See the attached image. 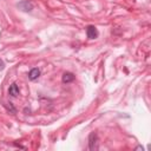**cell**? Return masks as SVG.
Wrapping results in <instances>:
<instances>
[{
    "label": "cell",
    "mask_w": 151,
    "mask_h": 151,
    "mask_svg": "<svg viewBox=\"0 0 151 151\" xmlns=\"http://www.w3.org/2000/svg\"><path fill=\"white\" fill-rule=\"evenodd\" d=\"M88 149L92 151L98 149V137L94 132L90 133V136H88Z\"/></svg>",
    "instance_id": "1"
},
{
    "label": "cell",
    "mask_w": 151,
    "mask_h": 151,
    "mask_svg": "<svg viewBox=\"0 0 151 151\" xmlns=\"http://www.w3.org/2000/svg\"><path fill=\"white\" fill-rule=\"evenodd\" d=\"M18 7L22 11H25V12H31L33 9V4L29 2L28 0H24V1H20L18 4Z\"/></svg>",
    "instance_id": "2"
},
{
    "label": "cell",
    "mask_w": 151,
    "mask_h": 151,
    "mask_svg": "<svg viewBox=\"0 0 151 151\" xmlns=\"http://www.w3.org/2000/svg\"><path fill=\"white\" fill-rule=\"evenodd\" d=\"M86 35H87L88 39H94V38H97V37H98V31H97V28H96L94 26H92V25L87 26V27H86Z\"/></svg>",
    "instance_id": "3"
},
{
    "label": "cell",
    "mask_w": 151,
    "mask_h": 151,
    "mask_svg": "<svg viewBox=\"0 0 151 151\" xmlns=\"http://www.w3.org/2000/svg\"><path fill=\"white\" fill-rule=\"evenodd\" d=\"M74 74L73 73H71V72H65L64 74H63V77H61V80H63V83H71V81H73L74 80Z\"/></svg>",
    "instance_id": "4"
},
{
    "label": "cell",
    "mask_w": 151,
    "mask_h": 151,
    "mask_svg": "<svg viewBox=\"0 0 151 151\" xmlns=\"http://www.w3.org/2000/svg\"><path fill=\"white\" fill-rule=\"evenodd\" d=\"M39 76H40V70L39 68H32L28 73V79L29 80H35V79L39 78Z\"/></svg>",
    "instance_id": "5"
},
{
    "label": "cell",
    "mask_w": 151,
    "mask_h": 151,
    "mask_svg": "<svg viewBox=\"0 0 151 151\" xmlns=\"http://www.w3.org/2000/svg\"><path fill=\"white\" fill-rule=\"evenodd\" d=\"M8 93H9L12 97H17V96L19 94V87H18V85H17V84H12V85L9 86V88H8Z\"/></svg>",
    "instance_id": "6"
},
{
    "label": "cell",
    "mask_w": 151,
    "mask_h": 151,
    "mask_svg": "<svg viewBox=\"0 0 151 151\" xmlns=\"http://www.w3.org/2000/svg\"><path fill=\"white\" fill-rule=\"evenodd\" d=\"M5 106H6V109L8 111H11L12 113H15V107L12 105V103H7V104H5Z\"/></svg>",
    "instance_id": "7"
},
{
    "label": "cell",
    "mask_w": 151,
    "mask_h": 151,
    "mask_svg": "<svg viewBox=\"0 0 151 151\" xmlns=\"http://www.w3.org/2000/svg\"><path fill=\"white\" fill-rule=\"evenodd\" d=\"M4 67H5V64H4V61L0 59V71H1V70H4Z\"/></svg>",
    "instance_id": "8"
},
{
    "label": "cell",
    "mask_w": 151,
    "mask_h": 151,
    "mask_svg": "<svg viewBox=\"0 0 151 151\" xmlns=\"http://www.w3.org/2000/svg\"><path fill=\"white\" fill-rule=\"evenodd\" d=\"M136 150H142V151H143V147H142V146H137Z\"/></svg>",
    "instance_id": "9"
}]
</instances>
